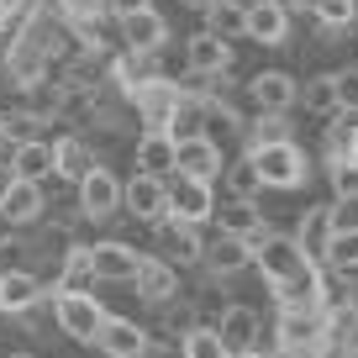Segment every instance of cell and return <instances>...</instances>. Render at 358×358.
I'll list each match as a JSON object with an SVG mask.
<instances>
[{"instance_id":"cell-1","label":"cell","mask_w":358,"mask_h":358,"mask_svg":"<svg viewBox=\"0 0 358 358\" xmlns=\"http://www.w3.org/2000/svg\"><path fill=\"white\" fill-rule=\"evenodd\" d=\"M248 158H253L258 179H264L268 190H301L306 174H311L306 153L290 143V137H280V143H264V148H248Z\"/></svg>"},{"instance_id":"cell-2","label":"cell","mask_w":358,"mask_h":358,"mask_svg":"<svg viewBox=\"0 0 358 358\" xmlns=\"http://www.w3.org/2000/svg\"><path fill=\"white\" fill-rule=\"evenodd\" d=\"M106 316L111 311L95 301V290H53V322H58V332L74 337V343L95 348V332H101Z\"/></svg>"},{"instance_id":"cell-3","label":"cell","mask_w":358,"mask_h":358,"mask_svg":"<svg viewBox=\"0 0 358 358\" xmlns=\"http://www.w3.org/2000/svg\"><path fill=\"white\" fill-rule=\"evenodd\" d=\"M253 264H258V274H264L268 285H285V280H295L311 258H306V248L295 243V237L264 232V237H253Z\"/></svg>"},{"instance_id":"cell-4","label":"cell","mask_w":358,"mask_h":358,"mask_svg":"<svg viewBox=\"0 0 358 358\" xmlns=\"http://www.w3.org/2000/svg\"><path fill=\"white\" fill-rule=\"evenodd\" d=\"M127 95H132V106H137V116H143V127H158V132H169V116H174V106H179V95H185V90H179L174 79H164V74H148V79H137Z\"/></svg>"},{"instance_id":"cell-5","label":"cell","mask_w":358,"mask_h":358,"mask_svg":"<svg viewBox=\"0 0 358 358\" xmlns=\"http://www.w3.org/2000/svg\"><path fill=\"white\" fill-rule=\"evenodd\" d=\"M122 206H127V216H137V222H148V227L169 222V185H164V174H143V169H137V174L122 185Z\"/></svg>"},{"instance_id":"cell-6","label":"cell","mask_w":358,"mask_h":358,"mask_svg":"<svg viewBox=\"0 0 358 358\" xmlns=\"http://www.w3.org/2000/svg\"><path fill=\"white\" fill-rule=\"evenodd\" d=\"M274 301H280V311H327V306H332V285L322 280L316 264H306L295 280L274 285Z\"/></svg>"},{"instance_id":"cell-7","label":"cell","mask_w":358,"mask_h":358,"mask_svg":"<svg viewBox=\"0 0 358 358\" xmlns=\"http://www.w3.org/2000/svg\"><path fill=\"white\" fill-rule=\"evenodd\" d=\"M169 216L174 222H211L216 216V195H211V179H190V174H179L174 185H169Z\"/></svg>"},{"instance_id":"cell-8","label":"cell","mask_w":358,"mask_h":358,"mask_svg":"<svg viewBox=\"0 0 358 358\" xmlns=\"http://www.w3.org/2000/svg\"><path fill=\"white\" fill-rule=\"evenodd\" d=\"M79 211H85L90 222H111V216L122 211V179L95 164L85 179H79Z\"/></svg>"},{"instance_id":"cell-9","label":"cell","mask_w":358,"mask_h":358,"mask_svg":"<svg viewBox=\"0 0 358 358\" xmlns=\"http://www.w3.org/2000/svg\"><path fill=\"white\" fill-rule=\"evenodd\" d=\"M148 327H137L132 316H106L101 332H95V348H101L106 358H143L148 353Z\"/></svg>"},{"instance_id":"cell-10","label":"cell","mask_w":358,"mask_h":358,"mask_svg":"<svg viewBox=\"0 0 358 358\" xmlns=\"http://www.w3.org/2000/svg\"><path fill=\"white\" fill-rule=\"evenodd\" d=\"M132 285H137V295H143L148 306H164V301H174V295H179V268L169 264V258H158V253H143Z\"/></svg>"},{"instance_id":"cell-11","label":"cell","mask_w":358,"mask_h":358,"mask_svg":"<svg viewBox=\"0 0 358 358\" xmlns=\"http://www.w3.org/2000/svg\"><path fill=\"white\" fill-rule=\"evenodd\" d=\"M137 264H143V253L127 248V243H116V237L90 248V268H95V280H106V285H132Z\"/></svg>"},{"instance_id":"cell-12","label":"cell","mask_w":358,"mask_h":358,"mask_svg":"<svg viewBox=\"0 0 358 358\" xmlns=\"http://www.w3.org/2000/svg\"><path fill=\"white\" fill-rule=\"evenodd\" d=\"M43 216V185L37 179H11L0 190V222L6 227H32Z\"/></svg>"},{"instance_id":"cell-13","label":"cell","mask_w":358,"mask_h":358,"mask_svg":"<svg viewBox=\"0 0 358 358\" xmlns=\"http://www.w3.org/2000/svg\"><path fill=\"white\" fill-rule=\"evenodd\" d=\"M122 43H127V53H158L169 43V22L153 6H143V11L122 16Z\"/></svg>"},{"instance_id":"cell-14","label":"cell","mask_w":358,"mask_h":358,"mask_svg":"<svg viewBox=\"0 0 358 358\" xmlns=\"http://www.w3.org/2000/svg\"><path fill=\"white\" fill-rule=\"evenodd\" d=\"M43 301H48L43 280H37L32 268H0V311L22 316V311H32V306H43Z\"/></svg>"},{"instance_id":"cell-15","label":"cell","mask_w":358,"mask_h":358,"mask_svg":"<svg viewBox=\"0 0 358 358\" xmlns=\"http://www.w3.org/2000/svg\"><path fill=\"white\" fill-rule=\"evenodd\" d=\"M222 143H216V137H185V143H179V164H174V174H190V179H216L222 174Z\"/></svg>"},{"instance_id":"cell-16","label":"cell","mask_w":358,"mask_h":358,"mask_svg":"<svg viewBox=\"0 0 358 358\" xmlns=\"http://www.w3.org/2000/svg\"><path fill=\"white\" fill-rule=\"evenodd\" d=\"M248 95H253L258 111H290V106L301 101V85H295L285 69H264V74H253Z\"/></svg>"},{"instance_id":"cell-17","label":"cell","mask_w":358,"mask_h":358,"mask_svg":"<svg viewBox=\"0 0 358 358\" xmlns=\"http://www.w3.org/2000/svg\"><path fill=\"white\" fill-rule=\"evenodd\" d=\"M243 37H253V43H264V48H280L285 37H290V11L274 6V0H253V6H248V32Z\"/></svg>"},{"instance_id":"cell-18","label":"cell","mask_w":358,"mask_h":358,"mask_svg":"<svg viewBox=\"0 0 358 358\" xmlns=\"http://www.w3.org/2000/svg\"><path fill=\"white\" fill-rule=\"evenodd\" d=\"M185 58H190L195 74H227L232 69V43L216 32H195L190 43H185Z\"/></svg>"},{"instance_id":"cell-19","label":"cell","mask_w":358,"mask_h":358,"mask_svg":"<svg viewBox=\"0 0 358 358\" xmlns=\"http://www.w3.org/2000/svg\"><path fill=\"white\" fill-rule=\"evenodd\" d=\"M174 164H179V143L169 132H158V127H148L137 137V169L143 174H174Z\"/></svg>"},{"instance_id":"cell-20","label":"cell","mask_w":358,"mask_h":358,"mask_svg":"<svg viewBox=\"0 0 358 358\" xmlns=\"http://www.w3.org/2000/svg\"><path fill=\"white\" fill-rule=\"evenodd\" d=\"M253 264V243H248V237H237V232H222L216 237L211 248H206V268H211V274H243V268Z\"/></svg>"},{"instance_id":"cell-21","label":"cell","mask_w":358,"mask_h":358,"mask_svg":"<svg viewBox=\"0 0 358 358\" xmlns=\"http://www.w3.org/2000/svg\"><path fill=\"white\" fill-rule=\"evenodd\" d=\"M216 332H222V343L232 353H248V348H258V311L253 306H227L216 316Z\"/></svg>"},{"instance_id":"cell-22","label":"cell","mask_w":358,"mask_h":358,"mask_svg":"<svg viewBox=\"0 0 358 358\" xmlns=\"http://www.w3.org/2000/svg\"><path fill=\"white\" fill-rule=\"evenodd\" d=\"M158 232H164V248H169V264H201L206 258V243H201V232H195L190 222H174V216H169V222H158Z\"/></svg>"},{"instance_id":"cell-23","label":"cell","mask_w":358,"mask_h":358,"mask_svg":"<svg viewBox=\"0 0 358 358\" xmlns=\"http://www.w3.org/2000/svg\"><path fill=\"white\" fill-rule=\"evenodd\" d=\"M316 337H327V311H280L274 322V343H316Z\"/></svg>"},{"instance_id":"cell-24","label":"cell","mask_w":358,"mask_h":358,"mask_svg":"<svg viewBox=\"0 0 358 358\" xmlns=\"http://www.w3.org/2000/svg\"><path fill=\"white\" fill-rule=\"evenodd\" d=\"M11 174H16V179H37V185H43V179L53 174V143H43V137H27V143H16Z\"/></svg>"},{"instance_id":"cell-25","label":"cell","mask_w":358,"mask_h":358,"mask_svg":"<svg viewBox=\"0 0 358 358\" xmlns=\"http://www.w3.org/2000/svg\"><path fill=\"white\" fill-rule=\"evenodd\" d=\"M216 222H222V232H237V237H264V211H258L253 201H243V195H232V201H222V211H216Z\"/></svg>"},{"instance_id":"cell-26","label":"cell","mask_w":358,"mask_h":358,"mask_svg":"<svg viewBox=\"0 0 358 358\" xmlns=\"http://www.w3.org/2000/svg\"><path fill=\"white\" fill-rule=\"evenodd\" d=\"M90 169H95V158H90V148L79 143V137H58V143H53V179L79 185Z\"/></svg>"},{"instance_id":"cell-27","label":"cell","mask_w":358,"mask_h":358,"mask_svg":"<svg viewBox=\"0 0 358 358\" xmlns=\"http://www.w3.org/2000/svg\"><path fill=\"white\" fill-rule=\"evenodd\" d=\"M295 243L306 248V258H311V264H322V258H327V243H332V216H327V206H311V211L301 216Z\"/></svg>"},{"instance_id":"cell-28","label":"cell","mask_w":358,"mask_h":358,"mask_svg":"<svg viewBox=\"0 0 358 358\" xmlns=\"http://www.w3.org/2000/svg\"><path fill=\"white\" fill-rule=\"evenodd\" d=\"M95 285V268H90V248H64L58 258V274H53V290H90Z\"/></svg>"},{"instance_id":"cell-29","label":"cell","mask_w":358,"mask_h":358,"mask_svg":"<svg viewBox=\"0 0 358 358\" xmlns=\"http://www.w3.org/2000/svg\"><path fill=\"white\" fill-rule=\"evenodd\" d=\"M179 358H237V353L222 343L216 322H201V327H190V332L179 337Z\"/></svg>"},{"instance_id":"cell-30","label":"cell","mask_w":358,"mask_h":358,"mask_svg":"<svg viewBox=\"0 0 358 358\" xmlns=\"http://www.w3.org/2000/svg\"><path fill=\"white\" fill-rule=\"evenodd\" d=\"M301 101H306V111H316V116H337V111H343V79H337V74L306 79Z\"/></svg>"},{"instance_id":"cell-31","label":"cell","mask_w":358,"mask_h":358,"mask_svg":"<svg viewBox=\"0 0 358 358\" xmlns=\"http://www.w3.org/2000/svg\"><path fill=\"white\" fill-rule=\"evenodd\" d=\"M206 32H216V37H243L248 32V6L243 0H211L206 6Z\"/></svg>"},{"instance_id":"cell-32","label":"cell","mask_w":358,"mask_h":358,"mask_svg":"<svg viewBox=\"0 0 358 358\" xmlns=\"http://www.w3.org/2000/svg\"><path fill=\"white\" fill-rule=\"evenodd\" d=\"M201 132H206V101L201 95H179L174 116H169V137L185 143V137H201Z\"/></svg>"},{"instance_id":"cell-33","label":"cell","mask_w":358,"mask_h":358,"mask_svg":"<svg viewBox=\"0 0 358 358\" xmlns=\"http://www.w3.org/2000/svg\"><path fill=\"white\" fill-rule=\"evenodd\" d=\"M353 143H358V106H348V116H337L332 127H327V158H348L353 153Z\"/></svg>"},{"instance_id":"cell-34","label":"cell","mask_w":358,"mask_h":358,"mask_svg":"<svg viewBox=\"0 0 358 358\" xmlns=\"http://www.w3.org/2000/svg\"><path fill=\"white\" fill-rule=\"evenodd\" d=\"M327 268H337V274H353L358 268V232H332V243H327Z\"/></svg>"},{"instance_id":"cell-35","label":"cell","mask_w":358,"mask_h":358,"mask_svg":"<svg viewBox=\"0 0 358 358\" xmlns=\"http://www.w3.org/2000/svg\"><path fill=\"white\" fill-rule=\"evenodd\" d=\"M158 311H164V337H174V343H179L185 332H190V327H201L195 306H190V301H179V295H174V301H164Z\"/></svg>"},{"instance_id":"cell-36","label":"cell","mask_w":358,"mask_h":358,"mask_svg":"<svg viewBox=\"0 0 358 358\" xmlns=\"http://www.w3.org/2000/svg\"><path fill=\"white\" fill-rule=\"evenodd\" d=\"M280 137H290V122H285V111H258L253 132H248V148H264V143H280Z\"/></svg>"},{"instance_id":"cell-37","label":"cell","mask_w":358,"mask_h":358,"mask_svg":"<svg viewBox=\"0 0 358 358\" xmlns=\"http://www.w3.org/2000/svg\"><path fill=\"white\" fill-rule=\"evenodd\" d=\"M243 132V116L222 101H206V137H237Z\"/></svg>"},{"instance_id":"cell-38","label":"cell","mask_w":358,"mask_h":358,"mask_svg":"<svg viewBox=\"0 0 358 358\" xmlns=\"http://www.w3.org/2000/svg\"><path fill=\"white\" fill-rule=\"evenodd\" d=\"M227 185H232V195H243V201H253V195L264 190V179H258L253 158H243V164H232V169H227Z\"/></svg>"},{"instance_id":"cell-39","label":"cell","mask_w":358,"mask_h":358,"mask_svg":"<svg viewBox=\"0 0 358 358\" xmlns=\"http://www.w3.org/2000/svg\"><path fill=\"white\" fill-rule=\"evenodd\" d=\"M353 6H358V0H311V11H316L322 27H348V22H353Z\"/></svg>"},{"instance_id":"cell-40","label":"cell","mask_w":358,"mask_h":358,"mask_svg":"<svg viewBox=\"0 0 358 358\" xmlns=\"http://www.w3.org/2000/svg\"><path fill=\"white\" fill-rule=\"evenodd\" d=\"M327 216H332V232H358V195H337Z\"/></svg>"},{"instance_id":"cell-41","label":"cell","mask_w":358,"mask_h":358,"mask_svg":"<svg viewBox=\"0 0 358 358\" xmlns=\"http://www.w3.org/2000/svg\"><path fill=\"white\" fill-rule=\"evenodd\" d=\"M268 358H332V343L316 337V343H274Z\"/></svg>"},{"instance_id":"cell-42","label":"cell","mask_w":358,"mask_h":358,"mask_svg":"<svg viewBox=\"0 0 358 358\" xmlns=\"http://www.w3.org/2000/svg\"><path fill=\"white\" fill-rule=\"evenodd\" d=\"M43 16V0H11V22H6V37H16L22 27H32Z\"/></svg>"},{"instance_id":"cell-43","label":"cell","mask_w":358,"mask_h":358,"mask_svg":"<svg viewBox=\"0 0 358 358\" xmlns=\"http://www.w3.org/2000/svg\"><path fill=\"white\" fill-rule=\"evenodd\" d=\"M332 190L337 195H358V164L353 158H337L332 164Z\"/></svg>"},{"instance_id":"cell-44","label":"cell","mask_w":358,"mask_h":358,"mask_svg":"<svg viewBox=\"0 0 358 358\" xmlns=\"http://www.w3.org/2000/svg\"><path fill=\"white\" fill-rule=\"evenodd\" d=\"M58 11L64 16H106L111 6H106V0H58Z\"/></svg>"},{"instance_id":"cell-45","label":"cell","mask_w":358,"mask_h":358,"mask_svg":"<svg viewBox=\"0 0 358 358\" xmlns=\"http://www.w3.org/2000/svg\"><path fill=\"white\" fill-rule=\"evenodd\" d=\"M106 6H111V16H132V11H143L148 0H106Z\"/></svg>"},{"instance_id":"cell-46","label":"cell","mask_w":358,"mask_h":358,"mask_svg":"<svg viewBox=\"0 0 358 358\" xmlns=\"http://www.w3.org/2000/svg\"><path fill=\"white\" fill-rule=\"evenodd\" d=\"M11 153H16V137L6 132V122H0V164H11Z\"/></svg>"},{"instance_id":"cell-47","label":"cell","mask_w":358,"mask_h":358,"mask_svg":"<svg viewBox=\"0 0 358 358\" xmlns=\"http://www.w3.org/2000/svg\"><path fill=\"white\" fill-rule=\"evenodd\" d=\"M274 6H285V11H306L311 0H274Z\"/></svg>"},{"instance_id":"cell-48","label":"cell","mask_w":358,"mask_h":358,"mask_svg":"<svg viewBox=\"0 0 358 358\" xmlns=\"http://www.w3.org/2000/svg\"><path fill=\"white\" fill-rule=\"evenodd\" d=\"M6 22H11V0H0V32H6Z\"/></svg>"},{"instance_id":"cell-49","label":"cell","mask_w":358,"mask_h":358,"mask_svg":"<svg viewBox=\"0 0 358 358\" xmlns=\"http://www.w3.org/2000/svg\"><path fill=\"white\" fill-rule=\"evenodd\" d=\"M11 179H16V174H11V164H0V190H6V185H11Z\"/></svg>"},{"instance_id":"cell-50","label":"cell","mask_w":358,"mask_h":358,"mask_svg":"<svg viewBox=\"0 0 358 358\" xmlns=\"http://www.w3.org/2000/svg\"><path fill=\"white\" fill-rule=\"evenodd\" d=\"M237 358H268V353H264V348H248V353H237Z\"/></svg>"},{"instance_id":"cell-51","label":"cell","mask_w":358,"mask_h":358,"mask_svg":"<svg viewBox=\"0 0 358 358\" xmlns=\"http://www.w3.org/2000/svg\"><path fill=\"white\" fill-rule=\"evenodd\" d=\"M0 37H6V32H0ZM6 58H11V43H0V64H6Z\"/></svg>"},{"instance_id":"cell-52","label":"cell","mask_w":358,"mask_h":358,"mask_svg":"<svg viewBox=\"0 0 358 358\" xmlns=\"http://www.w3.org/2000/svg\"><path fill=\"white\" fill-rule=\"evenodd\" d=\"M185 6H195V11H206V6H211V0H185Z\"/></svg>"},{"instance_id":"cell-53","label":"cell","mask_w":358,"mask_h":358,"mask_svg":"<svg viewBox=\"0 0 358 358\" xmlns=\"http://www.w3.org/2000/svg\"><path fill=\"white\" fill-rule=\"evenodd\" d=\"M348 158H353V164H358V143H353V153H348Z\"/></svg>"},{"instance_id":"cell-54","label":"cell","mask_w":358,"mask_h":358,"mask_svg":"<svg viewBox=\"0 0 358 358\" xmlns=\"http://www.w3.org/2000/svg\"><path fill=\"white\" fill-rule=\"evenodd\" d=\"M11 358H32V353H11Z\"/></svg>"},{"instance_id":"cell-55","label":"cell","mask_w":358,"mask_h":358,"mask_svg":"<svg viewBox=\"0 0 358 358\" xmlns=\"http://www.w3.org/2000/svg\"><path fill=\"white\" fill-rule=\"evenodd\" d=\"M353 22H358V6H353Z\"/></svg>"}]
</instances>
